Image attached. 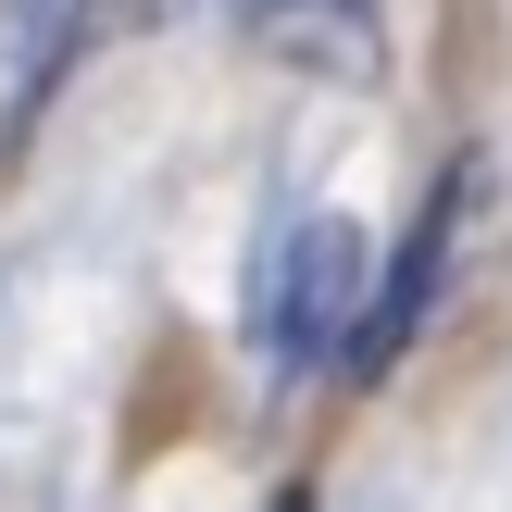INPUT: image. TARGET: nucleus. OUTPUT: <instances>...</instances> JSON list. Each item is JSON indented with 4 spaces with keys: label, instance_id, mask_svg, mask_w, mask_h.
Masks as SVG:
<instances>
[{
    "label": "nucleus",
    "instance_id": "7ed1b4c3",
    "mask_svg": "<svg viewBox=\"0 0 512 512\" xmlns=\"http://www.w3.org/2000/svg\"><path fill=\"white\" fill-rule=\"evenodd\" d=\"M275 512H313V488H288V500H275Z\"/></svg>",
    "mask_w": 512,
    "mask_h": 512
},
{
    "label": "nucleus",
    "instance_id": "f257e3e1",
    "mask_svg": "<svg viewBox=\"0 0 512 512\" xmlns=\"http://www.w3.org/2000/svg\"><path fill=\"white\" fill-rule=\"evenodd\" d=\"M475 188H488V163H450L438 188H425V213H413V238H400V263L363 288V325H350V350H338L350 375H388L400 350L425 338V313H438L450 263H463V213H475Z\"/></svg>",
    "mask_w": 512,
    "mask_h": 512
},
{
    "label": "nucleus",
    "instance_id": "f03ea898",
    "mask_svg": "<svg viewBox=\"0 0 512 512\" xmlns=\"http://www.w3.org/2000/svg\"><path fill=\"white\" fill-rule=\"evenodd\" d=\"M350 325H363V238L300 225L275 250V288H263V350L275 363H325V350H350Z\"/></svg>",
    "mask_w": 512,
    "mask_h": 512
}]
</instances>
